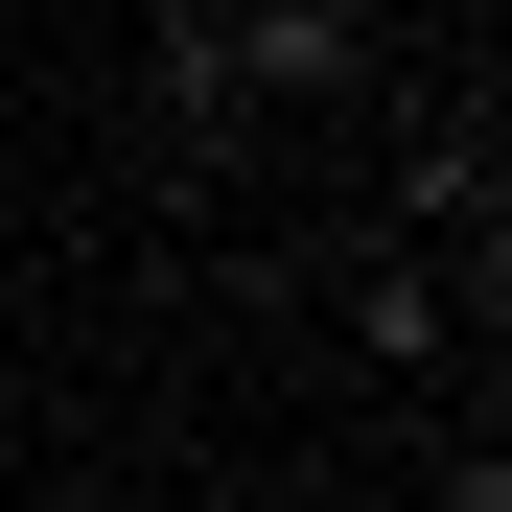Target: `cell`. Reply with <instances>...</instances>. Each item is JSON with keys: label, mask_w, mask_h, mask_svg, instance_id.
<instances>
[{"label": "cell", "mask_w": 512, "mask_h": 512, "mask_svg": "<svg viewBox=\"0 0 512 512\" xmlns=\"http://www.w3.org/2000/svg\"><path fill=\"white\" fill-rule=\"evenodd\" d=\"M187 512H233V489H187Z\"/></svg>", "instance_id": "cell-3"}, {"label": "cell", "mask_w": 512, "mask_h": 512, "mask_svg": "<svg viewBox=\"0 0 512 512\" xmlns=\"http://www.w3.org/2000/svg\"><path fill=\"white\" fill-rule=\"evenodd\" d=\"M373 70V0H187V24H140V94L163 117H303V94H350Z\"/></svg>", "instance_id": "cell-1"}, {"label": "cell", "mask_w": 512, "mask_h": 512, "mask_svg": "<svg viewBox=\"0 0 512 512\" xmlns=\"http://www.w3.org/2000/svg\"><path fill=\"white\" fill-rule=\"evenodd\" d=\"M350 350H373V373H443V350H466L443 256H350Z\"/></svg>", "instance_id": "cell-2"}]
</instances>
